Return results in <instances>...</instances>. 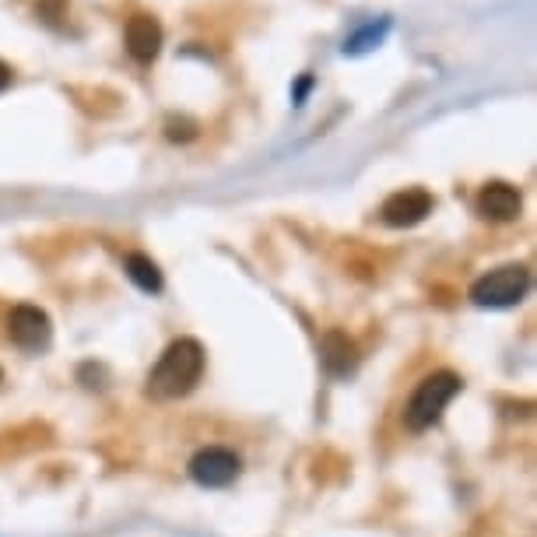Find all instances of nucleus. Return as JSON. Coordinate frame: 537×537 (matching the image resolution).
Segmentation results:
<instances>
[{"label": "nucleus", "mask_w": 537, "mask_h": 537, "mask_svg": "<svg viewBox=\"0 0 537 537\" xmlns=\"http://www.w3.org/2000/svg\"><path fill=\"white\" fill-rule=\"evenodd\" d=\"M432 208H436V201H432L429 190L411 187V190H401V194H390L387 201H383L380 215L390 229H411V225L425 222V218L432 215Z\"/></svg>", "instance_id": "nucleus-6"}, {"label": "nucleus", "mask_w": 537, "mask_h": 537, "mask_svg": "<svg viewBox=\"0 0 537 537\" xmlns=\"http://www.w3.org/2000/svg\"><path fill=\"white\" fill-rule=\"evenodd\" d=\"M320 362L327 366L330 376H348L358 362L355 344H351L341 330H330V334H323V341H320Z\"/></svg>", "instance_id": "nucleus-9"}, {"label": "nucleus", "mask_w": 537, "mask_h": 537, "mask_svg": "<svg viewBox=\"0 0 537 537\" xmlns=\"http://www.w3.org/2000/svg\"><path fill=\"white\" fill-rule=\"evenodd\" d=\"M523 201H520V190L509 187V183H488L481 187V194L474 197V211L488 222H513L520 215Z\"/></svg>", "instance_id": "nucleus-7"}, {"label": "nucleus", "mask_w": 537, "mask_h": 537, "mask_svg": "<svg viewBox=\"0 0 537 537\" xmlns=\"http://www.w3.org/2000/svg\"><path fill=\"white\" fill-rule=\"evenodd\" d=\"M527 288H530L527 267L506 264V267H495V271L481 274V278L474 281L471 302L474 306H485V309H509L527 295Z\"/></svg>", "instance_id": "nucleus-3"}, {"label": "nucleus", "mask_w": 537, "mask_h": 537, "mask_svg": "<svg viewBox=\"0 0 537 537\" xmlns=\"http://www.w3.org/2000/svg\"><path fill=\"white\" fill-rule=\"evenodd\" d=\"M123 271H127V278L134 281L141 292H162V271H158V264L151 257H144V253H130L127 260H123Z\"/></svg>", "instance_id": "nucleus-10"}, {"label": "nucleus", "mask_w": 537, "mask_h": 537, "mask_svg": "<svg viewBox=\"0 0 537 537\" xmlns=\"http://www.w3.org/2000/svg\"><path fill=\"white\" fill-rule=\"evenodd\" d=\"M309 88H313V78H309V74H306V78H302L299 85H295V95H292V99H295V106H302V99H306V92H309Z\"/></svg>", "instance_id": "nucleus-13"}, {"label": "nucleus", "mask_w": 537, "mask_h": 537, "mask_svg": "<svg viewBox=\"0 0 537 537\" xmlns=\"http://www.w3.org/2000/svg\"><path fill=\"white\" fill-rule=\"evenodd\" d=\"M165 134H169V141H194L197 137V123H190V120H176V116H172L169 123H165Z\"/></svg>", "instance_id": "nucleus-12"}, {"label": "nucleus", "mask_w": 537, "mask_h": 537, "mask_svg": "<svg viewBox=\"0 0 537 537\" xmlns=\"http://www.w3.org/2000/svg\"><path fill=\"white\" fill-rule=\"evenodd\" d=\"M204 376V348L194 337H179L162 351L158 366L148 376V394L155 401H176L187 397Z\"/></svg>", "instance_id": "nucleus-1"}, {"label": "nucleus", "mask_w": 537, "mask_h": 537, "mask_svg": "<svg viewBox=\"0 0 537 537\" xmlns=\"http://www.w3.org/2000/svg\"><path fill=\"white\" fill-rule=\"evenodd\" d=\"M464 390L457 373H432L418 383V390L411 394L408 408H404V425L411 432H425L443 418V411L450 408L453 397Z\"/></svg>", "instance_id": "nucleus-2"}, {"label": "nucleus", "mask_w": 537, "mask_h": 537, "mask_svg": "<svg viewBox=\"0 0 537 537\" xmlns=\"http://www.w3.org/2000/svg\"><path fill=\"white\" fill-rule=\"evenodd\" d=\"M162 25L151 15H134L127 22V32H123V43H127V53L137 60V64H151V60L162 53Z\"/></svg>", "instance_id": "nucleus-8"}, {"label": "nucleus", "mask_w": 537, "mask_h": 537, "mask_svg": "<svg viewBox=\"0 0 537 537\" xmlns=\"http://www.w3.org/2000/svg\"><path fill=\"white\" fill-rule=\"evenodd\" d=\"M8 85H11V67L4 64V60H0V92H4Z\"/></svg>", "instance_id": "nucleus-14"}, {"label": "nucleus", "mask_w": 537, "mask_h": 537, "mask_svg": "<svg viewBox=\"0 0 537 537\" xmlns=\"http://www.w3.org/2000/svg\"><path fill=\"white\" fill-rule=\"evenodd\" d=\"M390 25L383 22L380 29H376V25H369V29H362L358 32V36H351L348 43H344V53H351V57H358V53H366V50H373L376 43H380L383 39V32H387Z\"/></svg>", "instance_id": "nucleus-11"}, {"label": "nucleus", "mask_w": 537, "mask_h": 537, "mask_svg": "<svg viewBox=\"0 0 537 537\" xmlns=\"http://www.w3.org/2000/svg\"><path fill=\"white\" fill-rule=\"evenodd\" d=\"M8 337L25 351H43L46 344H50V337H53L50 316H46L39 306L22 302V306H15V309H11V316H8Z\"/></svg>", "instance_id": "nucleus-5"}, {"label": "nucleus", "mask_w": 537, "mask_h": 537, "mask_svg": "<svg viewBox=\"0 0 537 537\" xmlns=\"http://www.w3.org/2000/svg\"><path fill=\"white\" fill-rule=\"evenodd\" d=\"M239 471H243V464H239L236 453L225 450V446H208V450H201L190 460V478L204 488L232 485V481L239 478Z\"/></svg>", "instance_id": "nucleus-4"}]
</instances>
